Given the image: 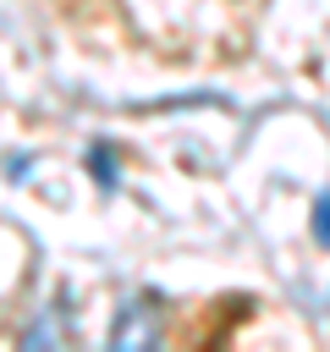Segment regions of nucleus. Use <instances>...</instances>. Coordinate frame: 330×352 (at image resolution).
<instances>
[{"instance_id": "1", "label": "nucleus", "mask_w": 330, "mask_h": 352, "mask_svg": "<svg viewBox=\"0 0 330 352\" xmlns=\"http://www.w3.org/2000/svg\"><path fill=\"white\" fill-rule=\"evenodd\" d=\"M160 324H154V302H126L110 324V346H154Z\"/></svg>"}, {"instance_id": "2", "label": "nucleus", "mask_w": 330, "mask_h": 352, "mask_svg": "<svg viewBox=\"0 0 330 352\" xmlns=\"http://www.w3.org/2000/svg\"><path fill=\"white\" fill-rule=\"evenodd\" d=\"M88 165H94V182L104 192H116V160H110V143H94L88 148Z\"/></svg>"}, {"instance_id": "3", "label": "nucleus", "mask_w": 330, "mask_h": 352, "mask_svg": "<svg viewBox=\"0 0 330 352\" xmlns=\"http://www.w3.org/2000/svg\"><path fill=\"white\" fill-rule=\"evenodd\" d=\"M308 226H314V242H319V248H330V192H319V198H314Z\"/></svg>"}]
</instances>
